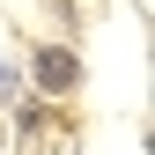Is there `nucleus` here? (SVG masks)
<instances>
[{"label": "nucleus", "instance_id": "f257e3e1", "mask_svg": "<svg viewBox=\"0 0 155 155\" xmlns=\"http://www.w3.org/2000/svg\"><path fill=\"white\" fill-rule=\"evenodd\" d=\"M30 74H37L45 96H74V89H81V59H74L67 45H45V52L30 59Z\"/></svg>", "mask_w": 155, "mask_h": 155}, {"label": "nucleus", "instance_id": "f03ea898", "mask_svg": "<svg viewBox=\"0 0 155 155\" xmlns=\"http://www.w3.org/2000/svg\"><path fill=\"white\" fill-rule=\"evenodd\" d=\"M8 89H15V67H0V96H8Z\"/></svg>", "mask_w": 155, "mask_h": 155}]
</instances>
